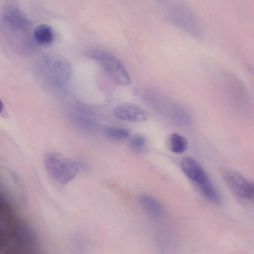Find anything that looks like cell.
I'll list each match as a JSON object with an SVG mask.
<instances>
[{
  "label": "cell",
  "mask_w": 254,
  "mask_h": 254,
  "mask_svg": "<svg viewBox=\"0 0 254 254\" xmlns=\"http://www.w3.org/2000/svg\"><path fill=\"white\" fill-rule=\"evenodd\" d=\"M39 241L31 228L17 215L4 198L0 207V249L4 254L32 253Z\"/></svg>",
  "instance_id": "obj_1"
},
{
  "label": "cell",
  "mask_w": 254,
  "mask_h": 254,
  "mask_svg": "<svg viewBox=\"0 0 254 254\" xmlns=\"http://www.w3.org/2000/svg\"><path fill=\"white\" fill-rule=\"evenodd\" d=\"M43 162L49 175L63 185L72 180L79 170L78 162L58 152H47L44 155Z\"/></svg>",
  "instance_id": "obj_2"
},
{
  "label": "cell",
  "mask_w": 254,
  "mask_h": 254,
  "mask_svg": "<svg viewBox=\"0 0 254 254\" xmlns=\"http://www.w3.org/2000/svg\"><path fill=\"white\" fill-rule=\"evenodd\" d=\"M182 169L186 175L199 187L205 197L211 202L219 204L221 196L201 166L190 157L181 162Z\"/></svg>",
  "instance_id": "obj_3"
},
{
  "label": "cell",
  "mask_w": 254,
  "mask_h": 254,
  "mask_svg": "<svg viewBox=\"0 0 254 254\" xmlns=\"http://www.w3.org/2000/svg\"><path fill=\"white\" fill-rule=\"evenodd\" d=\"M87 55L97 61L103 67L108 75L116 83L127 85L130 78L122 63L114 55L104 50H90Z\"/></svg>",
  "instance_id": "obj_4"
},
{
  "label": "cell",
  "mask_w": 254,
  "mask_h": 254,
  "mask_svg": "<svg viewBox=\"0 0 254 254\" xmlns=\"http://www.w3.org/2000/svg\"><path fill=\"white\" fill-rule=\"evenodd\" d=\"M1 21L12 34H27L32 27L31 21L21 10L16 0H6L3 5Z\"/></svg>",
  "instance_id": "obj_5"
},
{
  "label": "cell",
  "mask_w": 254,
  "mask_h": 254,
  "mask_svg": "<svg viewBox=\"0 0 254 254\" xmlns=\"http://www.w3.org/2000/svg\"><path fill=\"white\" fill-rule=\"evenodd\" d=\"M224 180L231 191L238 198L254 205V182L238 172L229 170L224 174Z\"/></svg>",
  "instance_id": "obj_6"
},
{
  "label": "cell",
  "mask_w": 254,
  "mask_h": 254,
  "mask_svg": "<svg viewBox=\"0 0 254 254\" xmlns=\"http://www.w3.org/2000/svg\"><path fill=\"white\" fill-rule=\"evenodd\" d=\"M188 7L179 3L171 7L168 18L176 26L191 34L197 32V25L193 13Z\"/></svg>",
  "instance_id": "obj_7"
},
{
  "label": "cell",
  "mask_w": 254,
  "mask_h": 254,
  "mask_svg": "<svg viewBox=\"0 0 254 254\" xmlns=\"http://www.w3.org/2000/svg\"><path fill=\"white\" fill-rule=\"evenodd\" d=\"M113 115L119 120L135 123L145 121L148 118L145 110L131 103H123L116 106Z\"/></svg>",
  "instance_id": "obj_8"
},
{
  "label": "cell",
  "mask_w": 254,
  "mask_h": 254,
  "mask_svg": "<svg viewBox=\"0 0 254 254\" xmlns=\"http://www.w3.org/2000/svg\"><path fill=\"white\" fill-rule=\"evenodd\" d=\"M50 75L53 79L59 84L66 82L70 74V66L67 61L56 58L49 61Z\"/></svg>",
  "instance_id": "obj_9"
},
{
  "label": "cell",
  "mask_w": 254,
  "mask_h": 254,
  "mask_svg": "<svg viewBox=\"0 0 254 254\" xmlns=\"http://www.w3.org/2000/svg\"><path fill=\"white\" fill-rule=\"evenodd\" d=\"M138 199L140 205L150 216L157 219H161L164 217L165 208L155 198L147 194H141Z\"/></svg>",
  "instance_id": "obj_10"
},
{
  "label": "cell",
  "mask_w": 254,
  "mask_h": 254,
  "mask_svg": "<svg viewBox=\"0 0 254 254\" xmlns=\"http://www.w3.org/2000/svg\"><path fill=\"white\" fill-rule=\"evenodd\" d=\"M33 36L35 41L38 44L49 45L52 43L54 39V31L50 25L42 24L34 29Z\"/></svg>",
  "instance_id": "obj_11"
},
{
  "label": "cell",
  "mask_w": 254,
  "mask_h": 254,
  "mask_svg": "<svg viewBox=\"0 0 254 254\" xmlns=\"http://www.w3.org/2000/svg\"><path fill=\"white\" fill-rule=\"evenodd\" d=\"M169 144L171 150L176 154L184 152L188 145L186 138L177 133H173L171 134Z\"/></svg>",
  "instance_id": "obj_12"
},
{
  "label": "cell",
  "mask_w": 254,
  "mask_h": 254,
  "mask_svg": "<svg viewBox=\"0 0 254 254\" xmlns=\"http://www.w3.org/2000/svg\"><path fill=\"white\" fill-rule=\"evenodd\" d=\"M105 132L108 137L115 140H122L128 138L130 134V131L124 128L107 127Z\"/></svg>",
  "instance_id": "obj_13"
},
{
  "label": "cell",
  "mask_w": 254,
  "mask_h": 254,
  "mask_svg": "<svg viewBox=\"0 0 254 254\" xmlns=\"http://www.w3.org/2000/svg\"><path fill=\"white\" fill-rule=\"evenodd\" d=\"M129 144L133 150L136 152H140L144 149L145 146L146 139L142 135H136L130 139Z\"/></svg>",
  "instance_id": "obj_14"
}]
</instances>
